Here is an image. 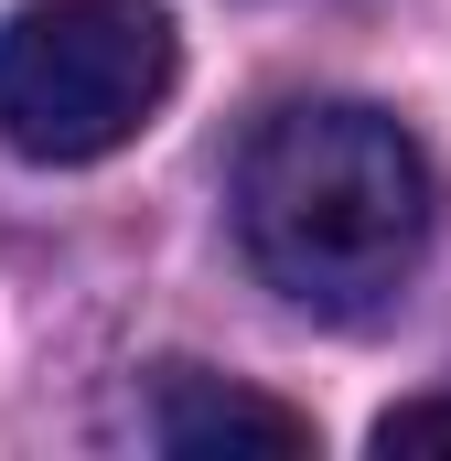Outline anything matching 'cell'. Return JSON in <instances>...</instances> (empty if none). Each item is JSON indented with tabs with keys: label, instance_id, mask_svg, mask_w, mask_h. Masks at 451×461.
<instances>
[{
	"label": "cell",
	"instance_id": "1",
	"mask_svg": "<svg viewBox=\"0 0 451 461\" xmlns=\"http://www.w3.org/2000/svg\"><path fill=\"white\" fill-rule=\"evenodd\" d=\"M441 226V183L387 108H280L236 161V236L312 322L387 312Z\"/></svg>",
	"mask_w": 451,
	"mask_h": 461
},
{
	"label": "cell",
	"instance_id": "2",
	"mask_svg": "<svg viewBox=\"0 0 451 461\" xmlns=\"http://www.w3.org/2000/svg\"><path fill=\"white\" fill-rule=\"evenodd\" d=\"M183 43L151 0H32L0 32V140L22 161H108L172 97Z\"/></svg>",
	"mask_w": 451,
	"mask_h": 461
},
{
	"label": "cell",
	"instance_id": "3",
	"mask_svg": "<svg viewBox=\"0 0 451 461\" xmlns=\"http://www.w3.org/2000/svg\"><path fill=\"white\" fill-rule=\"evenodd\" d=\"M151 440L161 451H312V419L258 386H226L205 365H172L151 397Z\"/></svg>",
	"mask_w": 451,
	"mask_h": 461
},
{
	"label": "cell",
	"instance_id": "4",
	"mask_svg": "<svg viewBox=\"0 0 451 461\" xmlns=\"http://www.w3.org/2000/svg\"><path fill=\"white\" fill-rule=\"evenodd\" d=\"M376 451H451V397H409L376 419Z\"/></svg>",
	"mask_w": 451,
	"mask_h": 461
}]
</instances>
